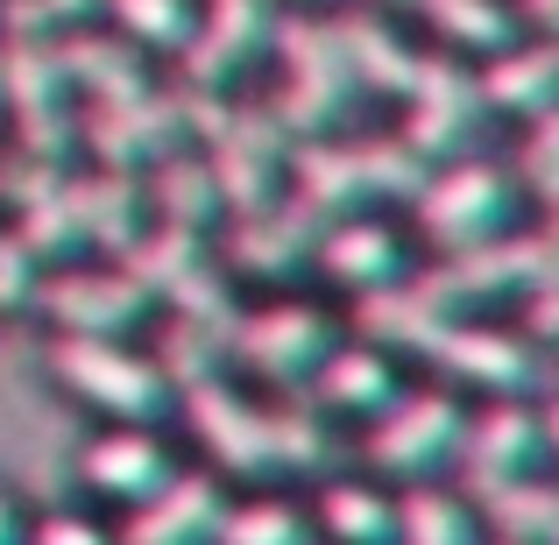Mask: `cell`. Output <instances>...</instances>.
I'll return each mask as SVG.
<instances>
[{
	"label": "cell",
	"instance_id": "cell-1",
	"mask_svg": "<svg viewBox=\"0 0 559 545\" xmlns=\"http://www.w3.org/2000/svg\"><path fill=\"white\" fill-rule=\"evenodd\" d=\"M178 411L205 453L234 475H298V467L326 461V439L305 411H262L241 390H227V376H205L178 390Z\"/></svg>",
	"mask_w": 559,
	"mask_h": 545
},
{
	"label": "cell",
	"instance_id": "cell-2",
	"mask_svg": "<svg viewBox=\"0 0 559 545\" xmlns=\"http://www.w3.org/2000/svg\"><path fill=\"white\" fill-rule=\"evenodd\" d=\"M425 170L432 164L404 135H355V142L305 135V142H290L284 178L305 213L333 220V213H361V205H382V199H411L425 185Z\"/></svg>",
	"mask_w": 559,
	"mask_h": 545
},
{
	"label": "cell",
	"instance_id": "cell-3",
	"mask_svg": "<svg viewBox=\"0 0 559 545\" xmlns=\"http://www.w3.org/2000/svg\"><path fill=\"white\" fill-rule=\"evenodd\" d=\"M411 220L418 234L439 248V256H461V248H481L496 234H510L518 220V170L489 164V156H447V164L425 170V185L411 191Z\"/></svg>",
	"mask_w": 559,
	"mask_h": 545
},
{
	"label": "cell",
	"instance_id": "cell-4",
	"mask_svg": "<svg viewBox=\"0 0 559 545\" xmlns=\"http://www.w3.org/2000/svg\"><path fill=\"white\" fill-rule=\"evenodd\" d=\"M50 376L114 425H156L164 411H178V390L164 382V368L135 355L121 333H57Z\"/></svg>",
	"mask_w": 559,
	"mask_h": 545
},
{
	"label": "cell",
	"instance_id": "cell-5",
	"mask_svg": "<svg viewBox=\"0 0 559 545\" xmlns=\"http://www.w3.org/2000/svg\"><path fill=\"white\" fill-rule=\"evenodd\" d=\"M461 425H467V404L453 390H411L404 382V390L369 418L361 461H369L382 482H432V475L453 467Z\"/></svg>",
	"mask_w": 559,
	"mask_h": 545
},
{
	"label": "cell",
	"instance_id": "cell-6",
	"mask_svg": "<svg viewBox=\"0 0 559 545\" xmlns=\"http://www.w3.org/2000/svg\"><path fill=\"white\" fill-rule=\"evenodd\" d=\"M341 341L326 305H305V298H276V305H255V312H234L227 327V362L241 376L270 382V390H305L312 382L319 355Z\"/></svg>",
	"mask_w": 559,
	"mask_h": 545
},
{
	"label": "cell",
	"instance_id": "cell-7",
	"mask_svg": "<svg viewBox=\"0 0 559 545\" xmlns=\"http://www.w3.org/2000/svg\"><path fill=\"white\" fill-rule=\"evenodd\" d=\"M538 461H546V418H538V404L532 396H489L481 411H467L447 482L481 503V496L538 475Z\"/></svg>",
	"mask_w": 559,
	"mask_h": 545
},
{
	"label": "cell",
	"instance_id": "cell-8",
	"mask_svg": "<svg viewBox=\"0 0 559 545\" xmlns=\"http://www.w3.org/2000/svg\"><path fill=\"white\" fill-rule=\"evenodd\" d=\"M425 355L439 362V376L467 382V390H489V396H538L552 382V362L532 333L489 327V319H461V312L425 341Z\"/></svg>",
	"mask_w": 559,
	"mask_h": 545
},
{
	"label": "cell",
	"instance_id": "cell-9",
	"mask_svg": "<svg viewBox=\"0 0 559 545\" xmlns=\"http://www.w3.org/2000/svg\"><path fill=\"white\" fill-rule=\"evenodd\" d=\"M481 128H489V99H481V79L447 57H425L418 85L404 93V121L396 135L425 156V164H447V156H475Z\"/></svg>",
	"mask_w": 559,
	"mask_h": 545
},
{
	"label": "cell",
	"instance_id": "cell-10",
	"mask_svg": "<svg viewBox=\"0 0 559 545\" xmlns=\"http://www.w3.org/2000/svg\"><path fill=\"white\" fill-rule=\"evenodd\" d=\"M185 142V99L178 93H156V85H142V93H121V99H99V107L79 114V156H93V164L107 170H150L156 156H170Z\"/></svg>",
	"mask_w": 559,
	"mask_h": 545
},
{
	"label": "cell",
	"instance_id": "cell-11",
	"mask_svg": "<svg viewBox=\"0 0 559 545\" xmlns=\"http://www.w3.org/2000/svg\"><path fill=\"white\" fill-rule=\"evenodd\" d=\"M28 305H36L57 333H128V327L150 319L156 298L121 262H57V270H43V284H36Z\"/></svg>",
	"mask_w": 559,
	"mask_h": 545
},
{
	"label": "cell",
	"instance_id": "cell-12",
	"mask_svg": "<svg viewBox=\"0 0 559 545\" xmlns=\"http://www.w3.org/2000/svg\"><path fill=\"white\" fill-rule=\"evenodd\" d=\"M205 164H213L219 178V199H227V213H241V205H262L276 199V185H284V164H290V135L276 128L270 107H219V121L205 128Z\"/></svg>",
	"mask_w": 559,
	"mask_h": 545
},
{
	"label": "cell",
	"instance_id": "cell-13",
	"mask_svg": "<svg viewBox=\"0 0 559 545\" xmlns=\"http://www.w3.org/2000/svg\"><path fill=\"white\" fill-rule=\"evenodd\" d=\"M270 28H276L270 0H205L178 50V85L185 93H227L270 50Z\"/></svg>",
	"mask_w": 559,
	"mask_h": 545
},
{
	"label": "cell",
	"instance_id": "cell-14",
	"mask_svg": "<svg viewBox=\"0 0 559 545\" xmlns=\"http://www.w3.org/2000/svg\"><path fill=\"white\" fill-rule=\"evenodd\" d=\"M312 262H319V276H326L333 291H347V298H369V291L396 284V276H411V248H404V234H396L390 220L376 213V205L319 220Z\"/></svg>",
	"mask_w": 559,
	"mask_h": 545
},
{
	"label": "cell",
	"instance_id": "cell-15",
	"mask_svg": "<svg viewBox=\"0 0 559 545\" xmlns=\"http://www.w3.org/2000/svg\"><path fill=\"white\" fill-rule=\"evenodd\" d=\"M312 241H319V213H305L298 199H262V205H241L227 213V241H219V270L227 276H290L312 262Z\"/></svg>",
	"mask_w": 559,
	"mask_h": 545
},
{
	"label": "cell",
	"instance_id": "cell-16",
	"mask_svg": "<svg viewBox=\"0 0 559 545\" xmlns=\"http://www.w3.org/2000/svg\"><path fill=\"white\" fill-rule=\"evenodd\" d=\"M219 518H227V489H219L205 467H178L164 489L128 503V518L114 524V538L121 545H213Z\"/></svg>",
	"mask_w": 559,
	"mask_h": 545
},
{
	"label": "cell",
	"instance_id": "cell-17",
	"mask_svg": "<svg viewBox=\"0 0 559 545\" xmlns=\"http://www.w3.org/2000/svg\"><path fill=\"white\" fill-rule=\"evenodd\" d=\"M178 475V461H170V447L156 439V425H107L99 439H85L79 447V482L93 496H107V503H142L150 489H164V482Z\"/></svg>",
	"mask_w": 559,
	"mask_h": 545
},
{
	"label": "cell",
	"instance_id": "cell-18",
	"mask_svg": "<svg viewBox=\"0 0 559 545\" xmlns=\"http://www.w3.org/2000/svg\"><path fill=\"white\" fill-rule=\"evenodd\" d=\"M312 404L319 411H341V418H376L396 390H404V368L382 341H333L312 368Z\"/></svg>",
	"mask_w": 559,
	"mask_h": 545
},
{
	"label": "cell",
	"instance_id": "cell-19",
	"mask_svg": "<svg viewBox=\"0 0 559 545\" xmlns=\"http://www.w3.org/2000/svg\"><path fill=\"white\" fill-rule=\"evenodd\" d=\"M50 50H57V64H64V79H71V99H85V107L150 85V57H142L128 36H114V28L99 36V28L85 22V28H71V36H57Z\"/></svg>",
	"mask_w": 559,
	"mask_h": 545
},
{
	"label": "cell",
	"instance_id": "cell-20",
	"mask_svg": "<svg viewBox=\"0 0 559 545\" xmlns=\"http://www.w3.org/2000/svg\"><path fill=\"white\" fill-rule=\"evenodd\" d=\"M142 205H150L156 220H170V227H191V234H213L219 220H227L213 164H205L199 150H185V142L142 170Z\"/></svg>",
	"mask_w": 559,
	"mask_h": 545
},
{
	"label": "cell",
	"instance_id": "cell-21",
	"mask_svg": "<svg viewBox=\"0 0 559 545\" xmlns=\"http://www.w3.org/2000/svg\"><path fill=\"white\" fill-rule=\"evenodd\" d=\"M481 99H489V114H518V121L559 107V43H503L481 64Z\"/></svg>",
	"mask_w": 559,
	"mask_h": 545
},
{
	"label": "cell",
	"instance_id": "cell-22",
	"mask_svg": "<svg viewBox=\"0 0 559 545\" xmlns=\"http://www.w3.org/2000/svg\"><path fill=\"white\" fill-rule=\"evenodd\" d=\"M71 213H79V241L85 248H107V256H121L128 241L142 234V178L135 170H85V178H71Z\"/></svg>",
	"mask_w": 559,
	"mask_h": 545
},
{
	"label": "cell",
	"instance_id": "cell-23",
	"mask_svg": "<svg viewBox=\"0 0 559 545\" xmlns=\"http://www.w3.org/2000/svg\"><path fill=\"white\" fill-rule=\"evenodd\" d=\"M333 36H341V57H347V71H355L361 93H390V99H404L411 85H418L425 57L411 50V43L396 36L382 14H347V22H333Z\"/></svg>",
	"mask_w": 559,
	"mask_h": 545
},
{
	"label": "cell",
	"instance_id": "cell-24",
	"mask_svg": "<svg viewBox=\"0 0 559 545\" xmlns=\"http://www.w3.org/2000/svg\"><path fill=\"white\" fill-rule=\"evenodd\" d=\"M481 503L453 482H404L396 496V545H481Z\"/></svg>",
	"mask_w": 559,
	"mask_h": 545
},
{
	"label": "cell",
	"instance_id": "cell-25",
	"mask_svg": "<svg viewBox=\"0 0 559 545\" xmlns=\"http://www.w3.org/2000/svg\"><path fill=\"white\" fill-rule=\"evenodd\" d=\"M312 532L326 545H396V496L382 482H326Z\"/></svg>",
	"mask_w": 559,
	"mask_h": 545
},
{
	"label": "cell",
	"instance_id": "cell-26",
	"mask_svg": "<svg viewBox=\"0 0 559 545\" xmlns=\"http://www.w3.org/2000/svg\"><path fill=\"white\" fill-rule=\"evenodd\" d=\"M411 8L425 14V28H432L439 43H453V50H475V57H496L503 43L524 36L518 0H411Z\"/></svg>",
	"mask_w": 559,
	"mask_h": 545
},
{
	"label": "cell",
	"instance_id": "cell-27",
	"mask_svg": "<svg viewBox=\"0 0 559 545\" xmlns=\"http://www.w3.org/2000/svg\"><path fill=\"white\" fill-rule=\"evenodd\" d=\"M213 256V248H205V234H191V227H170V220H156V227H142L135 241L121 248V270L135 276L142 291H150V298H164L170 284H185L191 270H199V262Z\"/></svg>",
	"mask_w": 559,
	"mask_h": 545
},
{
	"label": "cell",
	"instance_id": "cell-28",
	"mask_svg": "<svg viewBox=\"0 0 559 545\" xmlns=\"http://www.w3.org/2000/svg\"><path fill=\"white\" fill-rule=\"evenodd\" d=\"M481 524L503 538H524V545H559V482L552 475H524L510 489L481 496Z\"/></svg>",
	"mask_w": 559,
	"mask_h": 545
},
{
	"label": "cell",
	"instance_id": "cell-29",
	"mask_svg": "<svg viewBox=\"0 0 559 545\" xmlns=\"http://www.w3.org/2000/svg\"><path fill=\"white\" fill-rule=\"evenodd\" d=\"M227 327H234V319L170 312L164 347H156V368H164L170 390H191V382H205V376H219V368H227Z\"/></svg>",
	"mask_w": 559,
	"mask_h": 545
},
{
	"label": "cell",
	"instance_id": "cell-30",
	"mask_svg": "<svg viewBox=\"0 0 559 545\" xmlns=\"http://www.w3.org/2000/svg\"><path fill=\"white\" fill-rule=\"evenodd\" d=\"M114 36H128L142 57H178L191 22H199V0H99Z\"/></svg>",
	"mask_w": 559,
	"mask_h": 545
},
{
	"label": "cell",
	"instance_id": "cell-31",
	"mask_svg": "<svg viewBox=\"0 0 559 545\" xmlns=\"http://www.w3.org/2000/svg\"><path fill=\"white\" fill-rule=\"evenodd\" d=\"M312 518L284 496H248V503H227L213 545H312Z\"/></svg>",
	"mask_w": 559,
	"mask_h": 545
},
{
	"label": "cell",
	"instance_id": "cell-32",
	"mask_svg": "<svg viewBox=\"0 0 559 545\" xmlns=\"http://www.w3.org/2000/svg\"><path fill=\"white\" fill-rule=\"evenodd\" d=\"M93 14H99V0H0L8 43H57L71 28H85Z\"/></svg>",
	"mask_w": 559,
	"mask_h": 545
},
{
	"label": "cell",
	"instance_id": "cell-33",
	"mask_svg": "<svg viewBox=\"0 0 559 545\" xmlns=\"http://www.w3.org/2000/svg\"><path fill=\"white\" fill-rule=\"evenodd\" d=\"M71 170L64 164H50V156H28V150H14V156H0V205H36V199H50L57 185H64Z\"/></svg>",
	"mask_w": 559,
	"mask_h": 545
},
{
	"label": "cell",
	"instance_id": "cell-34",
	"mask_svg": "<svg viewBox=\"0 0 559 545\" xmlns=\"http://www.w3.org/2000/svg\"><path fill=\"white\" fill-rule=\"evenodd\" d=\"M518 185L559 191V107L524 121V150H518Z\"/></svg>",
	"mask_w": 559,
	"mask_h": 545
},
{
	"label": "cell",
	"instance_id": "cell-35",
	"mask_svg": "<svg viewBox=\"0 0 559 545\" xmlns=\"http://www.w3.org/2000/svg\"><path fill=\"white\" fill-rule=\"evenodd\" d=\"M43 284V262L28 256V241L14 227H0V312H22Z\"/></svg>",
	"mask_w": 559,
	"mask_h": 545
},
{
	"label": "cell",
	"instance_id": "cell-36",
	"mask_svg": "<svg viewBox=\"0 0 559 545\" xmlns=\"http://www.w3.org/2000/svg\"><path fill=\"white\" fill-rule=\"evenodd\" d=\"M518 298H524V327L518 333H532L538 347H559V270H546L538 284H524Z\"/></svg>",
	"mask_w": 559,
	"mask_h": 545
},
{
	"label": "cell",
	"instance_id": "cell-37",
	"mask_svg": "<svg viewBox=\"0 0 559 545\" xmlns=\"http://www.w3.org/2000/svg\"><path fill=\"white\" fill-rule=\"evenodd\" d=\"M28 545H121L107 532V524H93V518H79V510H64V518H43L36 532H28Z\"/></svg>",
	"mask_w": 559,
	"mask_h": 545
},
{
	"label": "cell",
	"instance_id": "cell-38",
	"mask_svg": "<svg viewBox=\"0 0 559 545\" xmlns=\"http://www.w3.org/2000/svg\"><path fill=\"white\" fill-rule=\"evenodd\" d=\"M0 545H28V518H22V503H14L8 489H0Z\"/></svg>",
	"mask_w": 559,
	"mask_h": 545
},
{
	"label": "cell",
	"instance_id": "cell-39",
	"mask_svg": "<svg viewBox=\"0 0 559 545\" xmlns=\"http://www.w3.org/2000/svg\"><path fill=\"white\" fill-rule=\"evenodd\" d=\"M518 22L546 28V36H559V0H518Z\"/></svg>",
	"mask_w": 559,
	"mask_h": 545
},
{
	"label": "cell",
	"instance_id": "cell-40",
	"mask_svg": "<svg viewBox=\"0 0 559 545\" xmlns=\"http://www.w3.org/2000/svg\"><path fill=\"white\" fill-rule=\"evenodd\" d=\"M538 418H546V453L559 461V396H546V404H538Z\"/></svg>",
	"mask_w": 559,
	"mask_h": 545
},
{
	"label": "cell",
	"instance_id": "cell-41",
	"mask_svg": "<svg viewBox=\"0 0 559 545\" xmlns=\"http://www.w3.org/2000/svg\"><path fill=\"white\" fill-rule=\"evenodd\" d=\"M546 205H552V241H559V191H546Z\"/></svg>",
	"mask_w": 559,
	"mask_h": 545
},
{
	"label": "cell",
	"instance_id": "cell-42",
	"mask_svg": "<svg viewBox=\"0 0 559 545\" xmlns=\"http://www.w3.org/2000/svg\"><path fill=\"white\" fill-rule=\"evenodd\" d=\"M481 545H524V538H503V532H481Z\"/></svg>",
	"mask_w": 559,
	"mask_h": 545
},
{
	"label": "cell",
	"instance_id": "cell-43",
	"mask_svg": "<svg viewBox=\"0 0 559 545\" xmlns=\"http://www.w3.org/2000/svg\"><path fill=\"white\" fill-rule=\"evenodd\" d=\"M382 8H411V0H382Z\"/></svg>",
	"mask_w": 559,
	"mask_h": 545
},
{
	"label": "cell",
	"instance_id": "cell-44",
	"mask_svg": "<svg viewBox=\"0 0 559 545\" xmlns=\"http://www.w3.org/2000/svg\"><path fill=\"white\" fill-rule=\"evenodd\" d=\"M552 43H559V36H552Z\"/></svg>",
	"mask_w": 559,
	"mask_h": 545
},
{
	"label": "cell",
	"instance_id": "cell-45",
	"mask_svg": "<svg viewBox=\"0 0 559 545\" xmlns=\"http://www.w3.org/2000/svg\"><path fill=\"white\" fill-rule=\"evenodd\" d=\"M312 545H319V538H312Z\"/></svg>",
	"mask_w": 559,
	"mask_h": 545
}]
</instances>
